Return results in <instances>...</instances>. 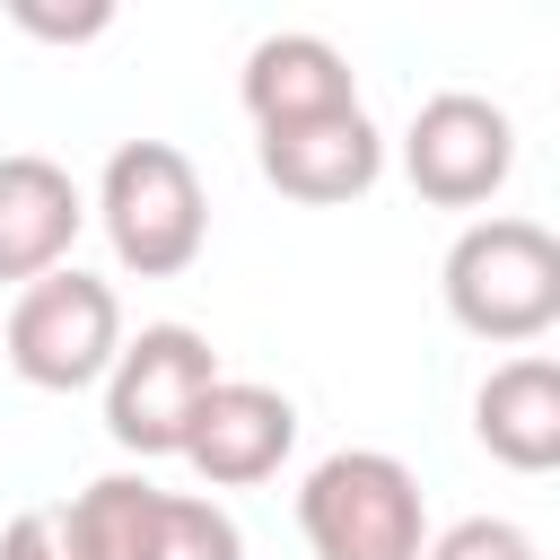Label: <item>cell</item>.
<instances>
[{
	"label": "cell",
	"mask_w": 560,
	"mask_h": 560,
	"mask_svg": "<svg viewBox=\"0 0 560 560\" xmlns=\"http://www.w3.org/2000/svg\"><path fill=\"white\" fill-rule=\"evenodd\" d=\"M438 289H446V315L472 332V341H499V350H525L560 324V236L542 219H472L446 262H438Z\"/></svg>",
	"instance_id": "obj_1"
},
{
	"label": "cell",
	"mask_w": 560,
	"mask_h": 560,
	"mask_svg": "<svg viewBox=\"0 0 560 560\" xmlns=\"http://www.w3.org/2000/svg\"><path fill=\"white\" fill-rule=\"evenodd\" d=\"M88 219L105 228V245L131 280H175L210 245V192H201V166L175 140H122L96 175Z\"/></svg>",
	"instance_id": "obj_2"
},
{
	"label": "cell",
	"mask_w": 560,
	"mask_h": 560,
	"mask_svg": "<svg viewBox=\"0 0 560 560\" xmlns=\"http://www.w3.org/2000/svg\"><path fill=\"white\" fill-rule=\"evenodd\" d=\"M298 534L315 560H420L429 551L420 472L385 446H332L298 481Z\"/></svg>",
	"instance_id": "obj_3"
},
{
	"label": "cell",
	"mask_w": 560,
	"mask_h": 560,
	"mask_svg": "<svg viewBox=\"0 0 560 560\" xmlns=\"http://www.w3.org/2000/svg\"><path fill=\"white\" fill-rule=\"evenodd\" d=\"M0 341H9V368L35 394H88V385H105V368L122 350V298H114V280L61 262V271L18 289Z\"/></svg>",
	"instance_id": "obj_4"
},
{
	"label": "cell",
	"mask_w": 560,
	"mask_h": 560,
	"mask_svg": "<svg viewBox=\"0 0 560 560\" xmlns=\"http://www.w3.org/2000/svg\"><path fill=\"white\" fill-rule=\"evenodd\" d=\"M210 385H219L210 332H192V324H140V332H122V350L105 368V438L122 455L158 464V455L184 446V429H192V411H201Z\"/></svg>",
	"instance_id": "obj_5"
},
{
	"label": "cell",
	"mask_w": 560,
	"mask_h": 560,
	"mask_svg": "<svg viewBox=\"0 0 560 560\" xmlns=\"http://www.w3.org/2000/svg\"><path fill=\"white\" fill-rule=\"evenodd\" d=\"M402 175H411V192L438 201V210H481V201H499V184L516 175V122H508V105H490V96H472V88L420 96V114H411V131H402Z\"/></svg>",
	"instance_id": "obj_6"
},
{
	"label": "cell",
	"mask_w": 560,
	"mask_h": 560,
	"mask_svg": "<svg viewBox=\"0 0 560 560\" xmlns=\"http://www.w3.org/2000/svg\"><path fill=\"white\" fill-rule=\"evenodd\" d=\"M289 446H298V402L262 376H219L175 455L201 472V490H254L289 464Z\"/></svg>",
	"instance_id": "obj_7"
},
{
	"label": "cell",
	"mask_w": 560,
	"mask_h": 560,
	"mask_svg": "<svg viewBox=\"0 0 560 560\" xmlns=\"http://www.w3.org/2000/svg\"><path fill=\"white\" fill-rule=\"evenodd\" d=\"M254 166H262L271 192H289V201H306V210H332V201L376 192V175H385V131L368 122V105H341V114H315V122L254 131Z\"/></svg>",
	"instance_id": "obj_8"
},
{
	"label": "cell",
	"mask_w": 560,
	"mask_h": 560,
	"mask_svg": "<svg viewBox=\"0 0 560 560\" xmlns=\"http://www.w3.org/2000/svg\"><path fill=\"white\" fill-rule=\"evenodd\" d=\"M88 228V192L70 184V166L35 158V149H9L0 158V280H44L70 262Z\"/></svg>",
	"instance_id": "obj_9"
},
{
	"label": "cell",
	"mask_w": 560,
	"mask_h": 560,
	"mask_svg": "<svg viewBox=\"0 0 560 560\" xmlns=\"http://www.w3.org/2000/svg\"><path fill=\"white\" fill-rule=\"evenodd\" d=\"M236 96L254 114V131H280V122H315V114H341L359 105V79H350V52L306 35V26H280L245 52L236 70Z\"/></svg>",
	"instance_id": "obj_10"
},
{
	"label": "cell",
	"mask_w": 560,
	"mask_h": 560,
	"mask_svg": "<svg viewBox=\"0 0 560 560\" xmlns=\"http://www.w3.org/2000/svg\"><path fill=\"white\" fill-rule=\"evenodd\" d=\"M472 438L508 472H551L560 464V359L525 350V359L490 368L472 394Z\"/></svg>",
	"instance_id": "obj_11"
},
{
	"label": "cell",
	"mask_w": 560,
	"mask_h": 560,
	"mask_svg": "<svg viewBox=\"0 0 560 560\" xmlns=\"http://www.w3.org/2000/svg\"><path fill=\"white\" fill-rule=\"evenodd\" d=\"M131 560H245V534H236V516H228L219 499H201V490H158Z\"/></svg>",
	"instance_id": "obj_12"
},
{
	"label": "cell",
	"mask_w": 560,
	"mask_h": 560,
	"mask_svg": "<svg viewBox=\"0 0 560 560\" xmlns=\"http://www.w3.org/2000/svg\"><path fill=\"white\" fill-rule=\"evenodd\" d=\"M420 560H542V551H534V534L508 525V516H455L446 534H429Z\"/></svg>",
	"instance_id": "obj_13"
},
{
	"label": "cell",
	"mask_w": 560,
	"mask_h": 560,
	"mask_svg": "<svg viewBox=\"0 0 560 560\" xmlns=\"http://www.w3.org/2000/svg\"><path fill=\"white\" fill-rule=\"evenodd\" d=\"M0 560H79V542H70L61 508H18L0 525Z\"/></svg>",
	"instance_id": "obj_14"
},
{
	"label": "cell",
	"mask_w": 560,
	"mask_h": 560,
	"mask_svg": "<svg viewBox=\"0 0 560 560\" xmlns=\"http://www.w3.org/2000/svg\"><path fill=\"white\" fill-rule=\"evenodd\" d=\"M9 18H18L26 35H44V44H88V35L114 26V9H35V0H18Z\"/></svg>",
	"instance_id": "obj_15"
}]
</instances>
